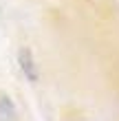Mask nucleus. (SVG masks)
I'll return each instance as SVG.
<instances>
[{
	"instance_id": "1",
	"label": "nucleus",
	"mask_w": 119,
	"mask_h": 121,
	"mask_svg": "<svg viewBox=\"0 0 119 121\" xmlns=\"http://www.w3.org/2000/svg\"><path fill=\"white\" fill-rule=\"evenodd\" d=\"M18 64H20V70L24 73V77H26L29 82H38L35 57H33V53H31L26 46H22V48H20V53H18Z\"/></svg>"
},
{
	"instance_id": "2",
	"label": "nucleus",
	"mask_w": 119,
	"mask_h": 121,
	"mask_svg": "<svg viewBox=\"0 0 119 121\" xmlns=\"http://www.w3.org/2000/svg\"><path fill=\"white\" fill-rule=\"evenodd\" d=\"M16 106L7 95H0V121H16Z\"/></svg>"
}]
</instances>
